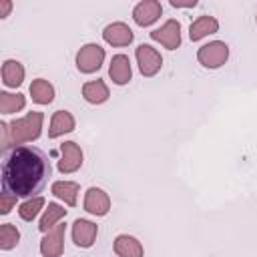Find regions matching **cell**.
<instances>
[{"label": "cell", "mask_w": 257, "mask_h": 257, "mask_svg": "<svg viewBox=\"0 0 257 257\" xmlns=\"http://www.w3.org/2000/svg\"><path fill=\"white\" fill-rule=\"evenodd\" d=\"M82 165V151L76 143L66 141L60 145V161H58V171L60 173H74Z\"/></svg>", "instance_id": "7"}, {"label": "cell", "mask_w": 257, "mask_h": 257, "mask_svg": "<svg viewBox=\"0 0 257 257\" xmlns=\"http://www.w3.org/2000/svg\"><path fill=\"white\" fill-rule=\"evenodd\" d=\"M102 38L112 46H126L133 42V30L124 22H112L102 30Z\"/></svg>", "instance_id": "12"}, {"label": "cell", "mask_w": 257, "mask_h": 257, "mask_svg": "<svg viewBox=\"0 0 257 257\" xmlns=\"http://www.w3.org/2000/svg\"><path fill=\"white\" fill-rule=\"evenodd\" d=\"M24 80V68L18 60H6L2 64V82L6 86H20Z\"/></svg>", "instance_id": "17"}, {"label": "cell", "mask_w": 257, "mask_h": 257, "mask_svg": "<svg viewBox=\"0 0 257 257\" xmlns=\"http://www.w3.org/2000/svg\"><path fill=\"white\" fill-rule=\"evenodd\" d=\"M52 195L62 199L66 205L74 207L76 205V195H78V183H74V181H56V183H52Z\"/></svg>", "instance_id": "19"}, {"label": "cell", "mask_w": 257, "mask_h": 257, "mask_svg": "<svg viewBox=\"0 0 257 257\" xmlns=\"http://www.w3.org/2000/svg\"><path fill=\"white\" fill-rule=\"evenodd\" d=\"M50 161L44 151L32 145H18L2 161V193L32 197L40 193L50 177Z\"/></svg>", "instance_id": "1"}, {"label": "cell", "mask_w": 257, "mask_h": 257, "mask_svg": "<svg viewBox=\"0 0 257 257\" xmlns=\"http://www.w3.org/2000/svg\"><path fill=\"white\" fill-rule=\"evenodd\" d=\"M10 8H12V2L2 0V2H0V18H6V16H8V12H10Z\"/></svg>", "instance_id": "26"}, {"label": "cell", "mask_w": 257, "mask_h": 257, "mask_svg": "<svg viewBox=\"0 0 257 257\" xmlns=\"http://www.w3.org/2000/svg\"><path fill=\"white\" fill-rule=\"evenodd\" d=\"M18 241H20L18 229H16L14 225H10V223H4V225L0 227V249H2V251H8V249L16 247Z\"/></svg>", "instance_id": "23"}, {"label": "cell", "mask_w": 257, "mask_h": 257, "mask_svg": "<svg viewBox=\"0 0 257 257\" xmlns=\"http://www.w3.org/2000/svg\"><path fill=\"white\" fill-rule=\"evenodd\" d=\"M14 205H16V197L14 195H10V193H2L0 195V213L2 215H8Z\"/></svg>", "instance_id": "25"}, {"label": "cell", "mask_w": 257, "mask_h": 257, "mask_svg": "<svg viewBox=\"0 0 257 257\" xmlns=\"http://www.w3.org/2000/svg\"><path fill=\"white\" fill-rule=\"evenodd\" d=\"M151 38L157 40V42H161L165 48L175 50L181 44V24L177 20H167L161 28H157V30L151 32Z\"/></svg>", "instance_id": "8"}, {"label": "cell", "mask_w": 257, "mask_h": 257, "mask_svg": "<svg viewBox=\"0 0 257 257\" xmlns=\"http://www.w3.org/2000/svg\"><path fill=\"white\" fill-rule=\"evenodd\" d=\"M219 30V22L213 18V16H199L193 24H191V28H189V36H191V40L193 42H197V40H201V38H205L207 34H213V32H217Z\"/></svg>", "instance_id": "15"}, {"label": "cell", "mask_w": 257, "mask_h": 257, "mask_svg": "<svg viewBox=\"0 0 257 257\" xmlns=\"http://www.w3.org/2000/svg\"><path fill=\"white\" fill-rule=\"evenodd\" d=\"M197 58L207 68H219L229 58V46L225 42H221V40H213V42H209V44L199 48Z\"/></svg>", "instance_id": "3"}, {"label": "cell", "mask_w": 257, "mask_h": 257, "mask_svg": "<svg viewBox=\"0 0 257 257\" xmlns=\"http://www.w3.org/2000/svg\"><path fill=\"white\" fill-rule=\"evenodd\" d=\"M137 62H139V68H141V74L145 76H153L161 70L163 66V58L161 54L151 46V44H141L137 48Z\"/></svg>", "instance_id": "6"}, {"label": "cell", "mask_w": 257, "mask_h": 257, "mask_svg": "<svg viewBox=\"0 0 257 257\" xmlns=\"http://www.w3.org/2000/svg\"><path fill=\"white\" fill-rule=\"evenodd\" d=\"M42 120H44V114L38 112V110H32L28 112L26 116L22 118H16L12 120L10 124L6 122H0V133H2V149L6 151L12 145H26V143H32L40 137V128H42Z\"/></svg>", "instance_id": "2"}, {"label": "cell", "mask_w": 257, "mask_h": 257, "mask_svg": "<svg viewBox=\"0 0 257 257\" xmlns=\"http://www.w3.org/2000/svg\"><path fill=\"white\" fill-rule=\"evenodd\" d=\"M82 96L90 102V104H100L108 98V88L102 80H90L82 84Z\"/></svg>", "instance_id": "18"}, {"label": "cell", "mask_w": 257, "mask_h": 257, "mask_svg": "<svg viewBox=\"0 0 257 257\" xmlns=\"http://www.w3.org/2000/svg\"><path fill=\"white\" fill-rule=\"evenodd\" d=\"M42 207H44V199H42V197H32V199L24 201V203L18 207V215H20V219H24V221H32V219L40 213Z\"/></svg>", "instance_id": "24"}, {"label": "cell", "mask_w": 257, "mask_h": 257, "mask_svg": "<svg viewBox=\"0 0 257 257\" xmlns=\"http://www.w3.org/2000/svg\"><path fill=\"white\" fill-rule=\"evenodd\" d=\"M64 215H66V209H62V207H60V205H56V203H48V209L44 211V215H42V219H40L38 229H40L42 233H48L50 229H54V227H56V223H58Z\"/></svg>", "instance_id": "21"}, {"label": "cell", "mask_w": 257, "mask_h": 257, "mask_svg": "<svg viewBox=\"0 0 257 257\" xmlns=\"http://www.w3.org/2000/svg\"><path fill=\"white\" fill-rule=\"evenodd\" d=\"M102 60H104V48L98 46V44H86L76 54V66L84 74L96 72L100 68Z\"/></svg>", "instance_id": "4"}, {"label": "cell", "mask_w": 257, "mask_h": 257, "mask_svg": "<svg viewBox=\"0 0 257 257\" xmlns=\"http://www.w3.org/2000/svg\"><path fill=\"white\" fill-rule=\"evenodd\" d=\"M108 74L112 78V82L116 84H126L133 76V70H131V60L126 54H116L112 56L110 60V66H108Z\"/></svg>", "instance_id": "13"}, {"label": "cell", "mask_w": 257, "mask_h": 257, "mask_svg": "<svg viewBox=\"0 0 257 257\" xmlns=\"http://www.w3.org/2000/svg\"><path fill=\"white\" fill-rule=\"evenodd\" d=\"M64 231L66 225L58 223L54 229H50L48 233H44L42 241H40V253L44 257H60L62 249H64Z\"/></svg>", "instance_id": "5"}, {"label": "cell", "mask_w": 257, "mask_h": 257, "mask_svg": "<svg viewBox=\"0 0 257 257\" xmlns=\"http://www.w3.org/2000/svg\"><path fill=\"white\" fill-rule=\"evenodd\" d=\"M171 4H173V6H179V8H191V6H195L197 2H195V0H189V2H181V0H171Z\"/></svg>", "instance_id": "27"}, {"label": "cell", "mask_w": 257, "mask_h": 257, "mask_svg": "<svg viewBox=\"0 0 257 257\" xmlns=\"http://www.w3.org/2000/svg\"><path fill=\"white\" fill-rule=\"evenodd\" d=\"M96 233H98V227L92 221L76 219L72 223V241H74V245H78L82 249L92 247V243L96 239Z\"/></svg>", "instance_id": "9"}, {"label": "cell", "mask_w": 257, "mask_h": 257, "mask_svg": "<svg viewBox=\"0 0 257 257\" xmlns=\"http://www.w3.org/2000/svg\"><path fill=\"white\" fill-rule=\"evenodd\" d=\"M163 8H161V2L157 0H145V2H139L133 10V18L139 26H151L155 20H159Z\"/></svg>", "instance_id": "11"}, {"label": "cell", "mask_w": 257, "mask_h": 257, "mask_svg": "<svg viewBox=\"0 0 257 257\" xmlns=\"http://www.w3.org/2000/svg\"><path fill=\"white\" fill-rule=\"evenodd\" d=\"M26 104V98L16 92V94H10V92H0V112L2 114H12V112H18L22 110Z\"/></svg>", "instance_id": "22"}, {"label": "cell", "mask_w": 257, "mask_h": 257, "mask_svg": "<svg viewBox=\"0 0 257 257\" xmlns=\"http://www.w3.org/2000/svg\"><path fill=\"white\" fill-rule=\"evenodd\" d=\"M30 94H32V100H34V102H38V104H48V102H52V98H54V86H52L48 80H44V78H36V80H32V84H30Z\"/></svg>", "instance_id": "20"}, {"label": "cell", "mask_w": 257, "mask_h": 257, "mask_svg": "<svg viewBox=\"0 0 257 257\" xmlns=\"http://www.w3.org/2000/svg\"><path fill=\"white\" fill-rule=\"evenodd\" d=\"M114 253L118 257H143V245L131 235H118L114 239Z\"/></svg>", "instance_id": "16"}, {"label": "cell", "mask_w": 257, "mask_h": 257, "mask_svg": "<svg viewBox=\"0 0 257 257\" xmlns=\"http://www.w3.org/2000/svg\"><path fill=\"white\" fill-rule=\"evenodd\" d=\"M74 131V116L68 110H56L50 118V128H48V139H56L64 133Z\"/></svg>", "instance_id": "14"}, {"label": "cell", "mask_w": 257, "mask_h": 257, "mask_svg": "<svg viewBox=\"0 0 257 257\" xmlns=\"http://www.w3.org/2000/svg\"><path fill=\"white\" fill-rule=\"evenodd\" d=\"M84 209H86L88 213H92V215L102 217V215H106L108 209H110V199H108V195H106L102 189L90 187V189L86 191V195H84Z\"/></svg>", "instance_id": "10"}]
</instances>
